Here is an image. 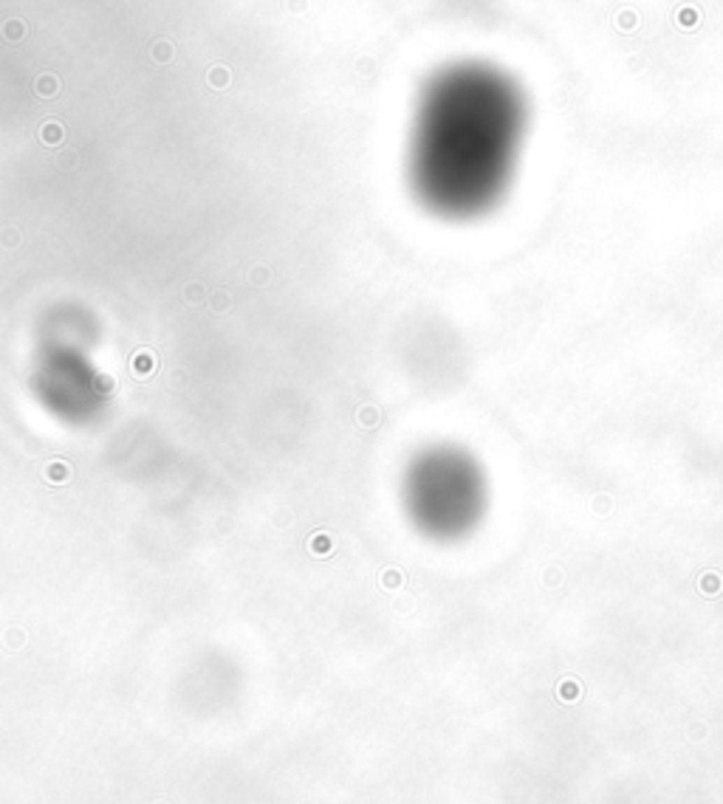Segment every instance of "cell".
Segmentation results:
<instances>
[{"label":"cell","instance_id":"cell-2","mask_svg":"<svg viewBox=\"0 0 723 804\" xmlns=\"http://www.w3.org/2000/svg\"><path fill=\"white\" fill-rule=\"evenodd\" d=\"M401 502L421 536L461 542L480 528L489 511V474L466 446L432 444L407 463Z\"/></svg>","mask_w":723,"mask_h":804},{"label":"cell","instance_id":"cell-3","mask_svg":"<svg viewBox=\"0 0 723 804\" xmlns=\"http://www.w3.org/2000/svg\"><path fill=\"white\" fill-rule=\"evenodd\" d=\"M88 342L91 336L80 322H62L43 336L34 356L31 393L62 423H88L108 404V381Z\"/></svg>","mask_w":723,"mask_h":804},{"label":"cell","instance_id":"cell-1","mask_svg":"<svg viewBox=\"0 0 723 804\" xmlns=\"http://www.w3.org/2000/svg\"><path fill=\"white\" fill-rule=\"evenodd\" d=\"M529 133L523 85L500 65L464 59L432 77L415 108L407 173L418 203L444 221H478L509 195Z\"/></svg>","mask_w":723,"mask_h":804}]
</instances>
